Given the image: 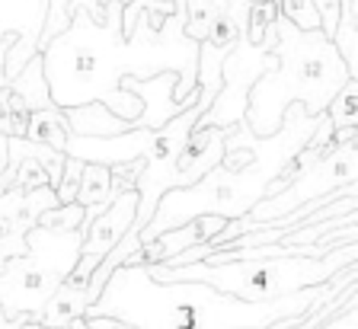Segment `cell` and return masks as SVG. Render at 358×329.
Masks as SVG:
<instances>
[{"label": "cell", "mask_w": 358, "mask_h": 329, "mask_svg": "<svg viewBox=\"0 0 358 329\" xmlns=\"http://www.w3.org/2000/svg\"><path fill=\"white\" fill-rule=\"evenodd\" d=\"M272 26H275L272 54L278 58V68L259 74L246 93L243 122L256 138L278 131L291 103H301L307 115L327 112L336 90L349 77H355L339 58L333 38H327L320 29H298L282 13H275Z\"/></svg>", "instance_id": "obj_1"}, {"label": "cell", "mask_w": 358, "mask_h": 329, "mask_svg": "<svg viewBox=\"0 0 358 329\" xmlns=\"http://www.w3.org/2000/svg\"><path fill=\"white\" fill-rule=\"evenodd\" d=\"M355 262V240L329 249L323 256H256V259H227L208 262L195 259L182 265H148V278L154 284H186L199 282L227 294L243 304H268V300L288 298L304 288L339 275L343 265Z\"/></svg>", "instance_id": "obj_2"}, {"label": "cell", "mask_w": 358, "mask_h": 329, "mask_svg": "<svg viewBox=\"0 0 358 329\" xmlns=\"http://www.w3.org/2000/svg\"><path fill=\"white\" fill-rule=\"evenodd\" d=\"M48 13V0H0V36L13 32L16 42L10 45L7 61H3V74L16 77L22 64L38 52V36Z\"/></svg>", "instance_id": "obj_3"}, {"label": "cell", "mask_w": 358, "mask_h": 329, "mask_svg": "<svg viewBox=\"0 0 358 329\" xmlns=\"http://www.w3.org/2000/svg\"><path fill=\"white\" fill-rule=\"evenodd\" d=\"M224 224H227V217H221V214H195V217H189V221H182L179 227L160 231L157 237L144 240L134 253H128L125 265H141V269H148V265L170 262L173 256L182 253V249L208 243Z\"/></svg>", "instance_id": "obj_4"}, {"label": "cell", "mask_w": 358, "mask_h": 329, "mask_svg": "<svg viewBox=\"0 0 358 329\" xmlns=\"http://www.w3.org/2000/svg\"><path fill=\"white\" fill-rule=\"evenodd\" d=\"M176 80H179V71H157V74H150V77L122 74L119 87L131 90L134 96H141V103H144L141 115L134 119V128H157L186 109V105L173 96Z\"/></svg>", "instance_id": "obj_5"}, {"label": "cell", "mask_w": 358, "mask_h": 329, "mask_svg": "<svg viewBox=\"0 0 358 329\" xmlns=\"http://www.w3.org/2000/svg\"><path fill=\"white\" fill-rule=\"evenodd\" d=\"M134 217H138V189H122V192L87 224L80 253L106 256L128 231H131Z\"/></svg>", "instance_id": "obj_6"}, {"label": "cell", "mask_w": 358, "mask_h": 329, "mask_svg": "<svg viewBox=\"0 0 358 329\" xmlns=\"http://www.w3.org/2000/svg\"><path fill=\"white\" fill-rule=\"evenodd\" d=\"M224 157V125H192L176 157V189L199 182Z\"/></svg>", "instance_id": "obj_7"}, {"label": "cell", "mask_w": 358, "mask_h": 329, "mask_svg": "<svg viewBox=\"0 0 358 329\" xmlns=\"http://www.w3.org/2000/svg\"><path fill=\"white\" fill-rule=\"evenodd\" d=\"M61 112H64V122L74 135H87V138H106V135H119V131L134 128L128 119L112 112L103 99H87L80 105H67Z\"/></svg>", "instance_id": "obj_8"}, {"label": "cell", "mask_w": 358, "mask_h": 329, "mask_svg": "<svg viewBox=\"0 0 358 329\" xmlns=\"http://www.w3.org/2000/svg\"><path fill=\"white\" fill-rule=\"evenodd\" d=\"M122 189H128V186L122 180H115L106 163H83L80 189H77L74 202L83 205V208H87V205H109Z\"/></svg>", "instance_id": "obj_9"}, {"label": "cell", "mask_w": 358, "mask_h": 329, "mask_svg": "<svg viewBox=\"0 0 358 329\" xmlns=\"http://www.w3.org/2000/svg\"><path fill=\"white\" fill-rule=\"evenodd\" d=\"M67 122H64V112L58 105H45V109H32L29 112V122H26V135L29 141L36 144H48L55 150H64V141H67Z\"/></svg>", "instance_id": "obj_10"}, {"label": "cell", "mask_w": 358, "mask_h": 329, "mask_svg": "<svg viewBox=\"0 0 358 329\" xmlns=\"http://www.w3.org/2000/svg\"><path fill=\"white\" fill-rule=\"evenodd\" d=\"M327 119L333 122V128H349L358 125V77L349 80L336 90V96L327 105Z\"/></svg>", "instance_id": "obj_11"}, {"label": "cell", "mask_w": 358, "mask_h": 329, "mask_svg": "<svg viewBox=\"0 0 358 329\" xmlns=\"http://www.w3.org/2000/svg\"><path fill=\"white\" fill-rule=\"evenodd\" d=\"M275 13H278V3H272V0L250 3V10H246V29H243L250 45H262V36H266V29L272 26Z\"/></svg>", "instance_id": "obj_12"}, {"label": "cell", "mask_w": 358, "mask_h": 329, "mask_svg": "<svg viewBox=\"0 0 358 329\" xmlns=\"http://www.w3.org/2000/svg\"><path fill=\"white\" fill-rule=\"evenodd\" d=\"M10 186H16L20 192H29V189L48 186V176H45L42 163H38L32 154H22L20 163H16V170H13V182H10Z\"/></svg>", "instance_id": "obj_13"}, {"label": "cell", "mask_w": 358, "mask_h": 329, "mask_svg": "<svg viewBox=\"0 0 358 329\" xmlns=\"http://www.w3.org/2000/svg\"><path fill=\"white\" fill-rule=\"evenodd\" d=\"M80 176H83V160L67 157L64 160V173H61V182H58V189H55V195H58V205L74 202L77 189H80Z\"/></svg>", "instance_id": "obj_14"}, {"label": "cell", "mask_w": 358, "mask_h": 329, "mask_svg": "<svg viewBox=\"0 0 358 329\" xmlns=\"http://www.w3.org/2000/svg\"><path fill=\"white\" fill-rule=\"evenodd\" d=\"M313 10L320 16V32L327 38H333L336 26L343 20V0H313Z\"/></svg>", "instance_id": "obj_15"}, {"label": "cell", "mask_w": 358, "mask_h": 329, "mask_svg": "<svg viewBox=\"0 0 358 329\" xmlns=\"http://www.w3.org/2000/svg\"><path fill=\"white\" fill-rule=\"evenodd\" d=\"M83 323H87V329H138L134 323L122 320L115 314H87Z\"/></svg>", "instance_id": "obj_16"}, {"label": "cell", "mask_w": 358, "mask_h": 329, "mask_svg": "<svg viewBox=\"0 0 358 329\" xmlns=\"http://www.w3.org/2000/svg\"><path fill=\"white\" fill-rule=\"evenodd\" d=\"M16 42V36L13 32H7V36H0V87L7 83V74H3V61H7V52H10V45Z\"/></svg>", "instance_id": "obj_17"}, {"label": "cell", "mask_w": 358, "mask_h": 329, "mask_svg": "<svg viewBox=\"0 0 358 329\" xmlns=\"http://www.w3.org/2000/svg\"><path fill=\"white\" fill-rule=\"evenodd\" d=\"M0 329H22V320L7 316V314H3V307H0Z\"/></svg>", "instance_id": "obj_18"}]
</instances>
